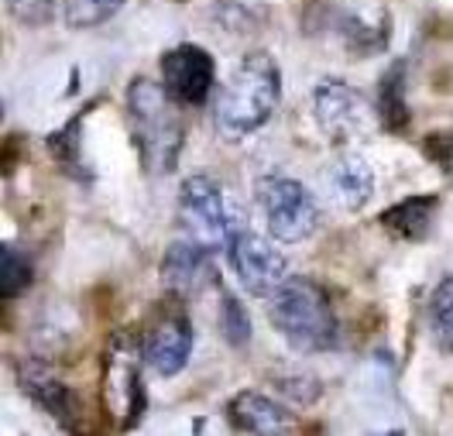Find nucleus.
<instances>
[{
    "label": "nucleus",
    "instance_id": "obj_1",
    "mask_svg": "<svg viewBox=\"0 0 453 436\" xmlns=\"http://www.w3.org/2000/svg\"><path fill=\"white\" fill-rule=\"evenodd\" d=\"M282 100V73L275 58L265 52H251L241 69L230 76L213 103V124L226 142H241L265 127Z\"/></svg>",
    "mask_w": 453,
    "mask_h": 436
},
{
    "label": "nucleus",
    "instance_id": "obj_2",
    "mask_svg": "<svg viewBox=\"0 0 453 436\" xmlns=\"http://www.w3.org/2000/svg\"><path fill=\"white\" fill-rule=\"evenodd\" d=\"M268 320L285 337V344L303 354H319L337 344V313L312 279H285L268 299Z\"/></svg>",
    "mask_w": 453,
    "mask_h": 436
},
{
    "label": "nucleus",
    "instance_id": "obj_3",
    "mask_svg": "<svg viewBox=\"0 0 453 436\" xmlns=\"http://www.w3.org/2000/svg\"><path fill=\"white\" fill-rule=\"evenodd\" d=\"M127 114H131L134 142L142 148L144 169L155 175L172 172L182 148V120L172 107L169 89L138 76L127 87Z\"/></svg>",
    "mask_w": 453,
    "mask_h": 436
},
{
    "label": "nucleus",
    "instance_id": "obj_4",
    "mask_svg": "<svg viewBox=\"0 0 453 436\" xmlns=\"http://www.w3.org/2000/svg\"><path fill=\"white\" fill-rule=\"evenodd\" d=\"M255 200L265 213L268 233L282 244H299L319 227V206H316L310 189L292 175L257 179Z\"/></svg>",
    "mask_w": 453,
    "mask_h": 436
},
{
    "label": "nucleus",
    "instance_id": "obj_5",
    "mask_svg": "<svg viewBox=\"0 0 453 436\" xmlns=\"http://www.w3.org/2000/svg\"><path fill=\"white\" fill-rule=\"evenodd\" d=\"M179 224L189 241H196L210 251L230 248L234 227L226 210L224 189L210 175H189L179 189Z\"/></svg>",
    "mask_w": 453,
    "mask_h": 436
},
{
    "label": "nucleus",
    "instance_id": "obj_6",
    "mask_svg": "<svg viewBox=\"0 0 453 436\" xmlns=\"http://www.w3.org/2000/svg\"><path fill=\"white\" fill-rule=\"evenodd\" d=\"M226 258H230V268H234L237 282L244 286V292L261 295V299H272L279 286L288 279L285 255L261 233L237 231L230 248H226Z\"/></svg>",
    "mask_w": 453,
    "mask_h": 436
},
{
    "label": "nucleus",
    "instance_id": "obj_7",
    "mask_svg": "<svg viewBox=\"0 0 453 436\" xmlns=\"http://www.w3.org/2000/svg\"><path fill=\"white\" fill-rule=\"evenodd\" d=\"M162 76H165V89H169V96L175 103L196 107L210 96L213 76H217V62L203 45L182 42V45H175L162 56Z\"/></svg>",
    "mask_w": 453,
    "mask_h": 436
},
{
    "label": "nucleus",
    "instance_id": "obj_8",
    "mask_svg": "<svg viewBox=\"0 0 453 436\" xmlns=\"http://www.w3.org/2000/svg\"><path fill=\"white\" fill-rule=\"evenodd\" d=\"M312 114L316 124L334 138V142H347L361 131L368 103L354 87L340 83V80H323L312 89Z\"/></svg>",
    "mask_w": 453,
    "mask_h": 436
},
{
    "label": "nucleus",
    "instance_id": "obj_9",
    "mask_svg": "<svg viewBox=\"0 0 453 436\" xmlns=\"http://www.w3.org/2000/svg\"><path fill=\"white\" fill-rule=\"evenodd\" d=\"M217 282V264H213V251L203 248L196 241L182 237L172 241L162 258V286L172 295H199Z\"/></svg>",
    "mask_w": 453,
    "mask_h": 436
},
{
    "label": "nucleus",
    "instance_id": "obj_10",
    "mask_svg": "<svg viewBox=\"0 0 453 436\" xmlns=\"http://www.w3.org/2000/svg\"><path fill=\"white\" fill-rule=\"evenodd\" d=\"M189 354H193V326L182 313L162 317L144 337V361L162 379L179 375L189 364Z\"/></svg>",
    "mask_w": 453,
    "mask_h": 436
},
{
    "label": "nucleus",
    "instance_id": "obj_11",
    "mask_svg": "<svg viewBox=\"0 0 453 436\" xmlns=\"http://www.w3.org/2000/svg\"><path fill=\"white\" fill-rule=\"evenodd\" d=\"M226 416H230V423H234L237 430H244V433H251V436H282V433H288V426H292V416H288L275 399L261 395L255 388L237 392V395L226 402Z\"/></svg>",
    "mask_w": 453,
    "mask_h": 436
},
{
    "label": "nucleus",
    "instance_id": "obj_12",
    "mask_svg": "<svg viewBox=\"0 0 453 436\" xmlns=\"http://www.w3.org/2000/svg\"><path fill=\"white\" fill-rule=\"evenodd\" d=\"M18 381H21V388L28 392L38 406L56 416L62 426H76V419H80L76 395H73L42 361H25V364L18 368Z\"/></svg>",
    "mask_w": 453,
    "mask_h": 436
},
{
    "label": "nucleus",
    "instance_id": "obj_13",
    "mask_svg": "<svg viewBox=\"0 0 453 436\" xmlns=\"http://www.w3.org/2000/svg\"><path fill=\"white\" fill-rule=\"evenodd\" d=\"M326 189L343 210H361L374 196V172L361 155H337L326 169Z\"/></svg>",
    "mask_w": 453,
    "mask_h": 436
},
{
    "label": "nucleus",
    "instance_id": "obj_14",
    "mask_svg": "<svg viewBox=\"0 0 453 436\" xmlns=\"http://www.w3.org/2000/svg\"><path fill=\"white\" fill-rule=\"evenodd\" d=\"M436 206H440L436 196H409L381 213V227H388L402 241H423L436 217Z\"/></svg>",
    "mask_w": 453,
    "mask_h": 436
},
{
    "label": "nucleus",
    "instance_id": "obj_15",
    "mask_svg": "<svg viewBox=\"0 0 453 436\" xmlns=\"http://www.w3.org/2000/svg\"><path fill=\"white\" fill-rule=\"evenodd\" d=\"M378 117H381V124L388 127V131H402L405 124H409V107H405V65L398 62L392 65L385 76H381V83H378Z\"/></svg>",
    "mask_w": 453,
    "mask_h": 436
},
{
    "label": "nucleus",
    "instance_id": "obj_16",
    "mask_svg": "<svg viewBox=\"0 0 453 436\" xmlns=\"http://www.w3.org/2000/svg\"><path fill=\"white\" fill-rule=\"evenodd\" d=\"M429 333L443 350H453V275H447L429 299Z\"/></svg>",
    "mask_w": 453,
    "mask_h": 436
},
{
    "label": "nucleus",
    "instance_id": "obj_17",
    "mask_svg": "<svg viewBox=\"0 0 453 436\" xmlns=\"http://www.w3.org/2000/svg\"><path fill=\"white\" fill-rule=\"evenodd\" d=\"M31 279H35V264L25 251H18V248H11V244H4L0 248V292L11 299V295H21V292L31 286Z\"/></svg>",
    "mask_w": 453,
    "mask_h": 436
},
{
    "label": "nucleus",
    "instance_id": "obj_18",
    "mask_svg": "<svg viewBox=\"0 0 453 436\" xmlns=\"http://www.w3.org/2000/svg\"><path fill=\"white\" fill-rule=\"evenodd\" d=\"M220 333L230 348H248L251 344V317L237 295L224 292L220 299Z\"/></svg>",
    "mask_w": 453,
    "mask_h": 436
},
{
    "label": "nucleus",
    "instance_id": "obj_19",
    "mask_svg": "<svg viewBox=\"0 0 453 436\" xmlns=\"http://www.w3.org/2000/svg\"><path fill=\"white\" fill-rule=\"evenodd\" d=\"M7 7L25 25H42L52 18V0H7Z\"/></svg>",
    "mask_w": 453,
    "mask_h": 436
},
{
    "label": "nucleus",
    "instance_id": "obj_20",
    "mask_svg": "<svg viewBox=\"0 0 453 436\" xmlns=\"http://www.w3.org/2000/svg\"><path fill=\"white\" fill-rule=\"evenodd\" d=\"M96 4H100V7H107V11H113V7L120 4V0H96Z\"/></svg>",
    "mask_w": 453,
    "mask_h": 436
}]
</instances>
